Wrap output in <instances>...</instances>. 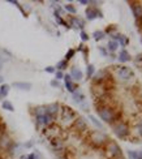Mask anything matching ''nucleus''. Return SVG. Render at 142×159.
Segmentation results:
<instances>
[{"instance_id": "1", "label": "nucleus", "mask_w": 142, "mask_h": 159, "mask_svg": "<svg viewBox=\"0 0 142 159\" xmlns=\"http://www.w3.org/2000/svg\"><path fill=\"white\" fill-rule=\"evenodd\" d=\"M96 111H98L99 118L103 120V121L110 123V124H112V123L115 121V112H113V110L111 108V107H108V106H101V107H98V108H96Z\"/></svg>"}, {"instance_id": "2", "label": "nucleus", "mask_w": 142, "mask_h": 159, "mask_svg": "<svg viewBox=\"0 0 142 159\" xmlns=\"http://www.w3.org/2000/svg\"><path fill=\"white\" fill-rule=\"evenodd\" d=\"M59 113H61V120L64 123H73L74 120H76V118H77L76 112L68 106L60 107V112Z\"/></svg>"}, {"instance_id": "3", "label": "nucleus", "mask_w": 142, "mask_h": 159, "mask_svg": "<svg viewBox=\"0 0 142 159\" xmlns=\"http://www.w3.org/2000/svg\"><path fill=\"white\" fill-rule=\"evenodd\" d=\"M112 130L115 132V134H116L117 137H120V138H124V137H126L129 134V127L123 121L115 123L112 125Z\"/></svg>"}, {"instance_id": "4", "label": "nucleus", "mask_w": 142, "mask_h": 159, "mask_svg": "<svg viewBox=\"0 0 142 159\" xmlns=\"http://www.w3.org/2000/svg\"><path fill=\"white\" fill-rule=\"evenodd\" d=\"M55 121V119L52 116H50L48 113H44L42 116H35V123H37V127H50L52 123Z\"/></svg>"}, {"instance_id": "5", "label": "nucleus", "mask_w": 142, "mask_h": 159, "mask_svg": "<svg viewBox=\"0 0 142 159\" xmlns=\"http://www.w3.org/2000/svg\"><path fill=\"white\" fill-rule=\"evenodd\" d=\"M85 14H86V19L89 20V21L95 20L96 17H99V19H103V13H102V12L99 11L96 7H87L86 11H85Z\"/></svg>"}, {"instance_id": "6", "label": "nucleus", "mask_w": 142, "mask_h": 159, "mask_svg": "<svg viewBox=\"0 0 142 159\" xmlns=\"http://www.w3.org/2000/svg\"><path fill=\"white\" fill-rule=\"evenodd\" d=\"M90 141L95 145H103V143L107 141V136L102 132H91L90 133Z\"/></svg>"}, {"instance_id": "7", "label": "nucleus", "mask_w": 142, "mask_h": 159, "mask_svg": "<svg viewBox=\"0 0 142 159\" xmlns=\"http://www.w3.org/2000/svg\"><path fill=\"white\" fill-rule=\"evenodd\" d=\"M107 153H108V155H110L111 158H117V157L121 155V149H120V146L117 145L116 142L111 141V142L108 143V146H107Z\"/></svg>"}, {"instance_id": "8", "label": "nucleus", "mask_w": 142, "mask_h": 159, "mask_svg": "<svg viewBox=\"0 0 142 159\" xmlns=\"http://www.w3.org/2000/svg\"><path fill=\"white\" fill-rule=\"evenodd\" d=\"M13 145V140L9 137V134L5 133L4 136L0 137V150H9V148Z\"/></svg>"}, {"instance_id": "9", "label": "nucleus", "mask_w": 142, "mask_h": 159, "mask_svg": "<svg viewBox=\"0 0 142 159\" xmlns=\"http://www.w3.org/2000/svg\"><path fill=\"white\" fill-rule=\"evenodd\" d=\"M46 111L50 116H52L54 119L57 116V113L60 112V104L55 102V103H51V104H47L46 106Z\"/></svg>"}, {"instance_id": "10", "label": "nucleus", "mask_w": 142, "mask_h": 159, "mask_svg": "<svg viewBox=\"0 0 142 159\" xmlns=\"http://www.w3.org/2000/svg\"><path fill=\"white\" fill-rule=\"evenodd\" d=\"M73 128L78 132H82L87 128V124H86V120L83 118H76V120L73 121Z\"/></svg>"}, {"instance_id": "11", "label": "nucleus", "mask_w": 142, "mask_h": 159, "mask_svg": "<svg viewBox=\"0 0 142 159\" xmlns=\"http://www.w3.org/2000/svg\"><path fill=\"white\" fill-rule=\"evenodd\" d=\"M71 28L82 30L83 28H85V22H83L80 17H71Z\"/></svg>"}, {"instance_id": "12", "label": "nucleus", "mask_w": 142, "mask_h": 159, "mask_svg": "<svg viewBox=\"0 0 142 159\" xmlns=\"http://www.w3.org/2000/svg\"><path fill=\"white\" fill-rule=\"evenodd\" d=\"M117 74H119L120 78L128 80L129 77L132 76V71H131V68H128V67H121L119 71H117Z\"/></svg>"}, {"instance_id": "13", "label": "nucleus", "mask_w": 142, "mask_h": 159, "mask_svg": "<svg viewBox=\"0 0 142 159\" xmlns=\"http://www.w3.org/2000/svg\"><path fill=\"white\" fill-rule=\"evenodd\" d=\"M71 77H72V80L73 81H81L82 80V77H83V73L81 72L80 68L73 67L72 68V71H71Z\"/></svg>"}, {"instance_id": "14", "label": "nucleus", "mask_w": 142, "mask_h": 159, "mask_svg": "<svg viewBox=\"0 0 142 159\" xmlns=\"http://www.w3.org/2000/svg\"><path fill=\"white\" fill-rule=\"evenodd\" d=\"M13 86L19 90H24V91H29L31 89V83L30 82H14Z\"/></svg>"}, {"instance_id": "15", "label": "nucleus", "mask_w": 142, "mask_h": 159, "mask_svg": "<svg viewBox=\"0 0 142 159\" xmlns=\"http://www.w3.org/2000/svg\"><path fill=\"white\" fill-rule=\"evenodd\" d=\"M72 97H73V101L76 102V103H83V102H85V95H83L80 90H76V91L72 94Z\"/></svg>"}, {"instance_id": "16", "label": "nucleus", "mask_w": 142, "mask_h": 159, "mask_svg": "<svg viewBox=\"0 0 142 159\" xmlns=\"http://www.w3.org/2000/svg\"><path fill=\"white\" fill-rule=\"evenodd\" d=\"M119 61L120 63H126V61H129L131 60V55L128 53V51L126 50H121L120 51V53H119Z\"/></svg>"}, {"instance_id": "17", "label": "nucleus", "mask_w": 142, "mask_h": 159, "mask_svg": "<svg viewBox=\"0 0 142 159\" xmlns=\"http://www.w3.org/2000/svg\"><path fill=\"white\" fill-rule=\"evenodd\" d=\"M133 14H134L136 19H141L142 17V4H136L133 5Z\"/></svg>"}, {"instance_id": "18", "label": "nucleus", "mask_w": 142, "mask_h": 159, "mask_svg": "<svg viewBox=\"0 0 142 159\" xmlns=\"http://www.w3.org/2000/svg\"><path fill=\"white\" fill-rule=\"evenodd\" d=\"M112 37H113L116 41H119L121 46H126V44H128V42H129L128 38H126L125 35H121V34H115V35H112Z\"/></svg>"}, {"instance_id": "19", "label": "nucleus", "mask_w": 142, "mask_h": 159, "mask_svg": "<svg viewBox=\"0 0 142 159\" xmlns=\"http://www.w3.org/2000/svg\"><path fill=\"white\" fill-rule=\"evenodd\" d=\"M9 89H11L9 85H7V83H3V85L0 86V97H1V98L7 97L8 93H9Z\"/></svg>"}, {"instance_id": "20", "label": "nucleus", "mask_w": 142, "mask_h": 159, "mask_svg": "<svg viewBox=\"0 0 142 159\" xmlns=\"http://www.w3.org/2000/svg\"><path fill=\"white\" fill-rule=\"evenodd\" d=\"M93 38H94L95 41H102L106 38V33L102 31V30H96V31L93 33Z\"/></svg>"}, {"instance_id": "21", "label": "nucleus", "mask_w": 142, "mask_h": 159, "mask_svg": "<svg viewBox=\"0 0 142 159\" xmlns=\"http://www.w3.org/2000/svg\"><path fill=\"white\" fill-rule=\"evenodd\" d=\"M64 83H65V88H66V90H68L69 93H72V94H73V93L77 90V86L73 83V81H65Z\"/></svg>"}, {"instance_id": "22", "label": "nucleus", "mask_w": 142, "mask_h": 159, "mask_svg": "<svg viewBox=\"0 0 142 159\" xmlns=\"http://www.w3.org/2000/svg\"><path fill=\"white\" fill-rule=\"evenodd\" d=\"M1 107H3V108H4L5 111H9V112H13V111H14V107H13V104H12L9 101H3V103H1Z\"/></svg>"}, {"instance_id": "23", "label": "nucleus", "mask_w": 142, "mask_h": 159, "mask_svg": "<svg viewBox=\"0 0 142 159\" xmlns=\"http://www.w3.org/2000/svg\"><path fill=\"white\" fill-rule=\"evenodd\" d=\"M94 74H95V67L93 64H87V68H86V76H87V78H91Z\"/></svg>"}, {"instance_id": "24", "label": "nucleus", "mask_w": 142, "mask_h": 159, "mask_svg": "<svg viewBox=\"0 0 142 159\" xmlns=\"http://www.w3.org/2000/svg\"><path fill=\"white\" fill-rule=\"evenodd\" d=\"M89 120H91V123L95 125V127H98L99 129H103V124H102L101 121H99L98 119L95 118V116H93V115H89Z\"/></svg>"}, {"instance_id": "25", "label": "nucleus", "mask_w": 142, "mask_h": 159, "mask_svg": "<svg viewBox=\"0 0 142 159\" xmlns=\"http://www.w3.org/2000/svg\"><path fill=\"white\" fill-rule=\"evenodd\" d=\"M66 67H68V61H66V60H61V61H59L57 63V65H56V69L57 71H64V69H66Z\"/></svg>"}, {"instance_id": "26", "label": "nucleus", "mask_w": 142, "mask_h": 159, "mask_svg": "<svg viewBox=\"0 0 142 159\" xmlns=\"http://www.w3.org/2000/svg\"><path fill=\"white\" fill-rule=\"evenodd\" d=\"M107 47H108V51H110V52H115V51L117 50V42L116 41H110Z\"/></svg>"}, {"instance_id": "27", "label": "nucleus", "mask_w": 142, "mask_h": 159, "mask_svg": "<svg viewBox=\"0 0 142 159\" xmlns=\"http://www.w3.org/2000/svg\"><path fill=\"white\" fill-rule=\"evenodd\" d=\"M64 9H65L66 12H69L71 14H76V13H77V9L74 8V5H72V4H66V5H64Z\"/></svg>"}, {"instance_id": "28", "label": "nucleus", "mask_w": 142, "mask_h": 159, "mask_svg": "<svg viewBox=\"0 0 142 159\" xmlns=\"http://www.w3.org/2000/svg\"><path fill=\"white\" fill-rule=\"evenodd\" d=\"M76 55V50H73V48H71V50H68V52L65 53V59L64 60H66V61H69L73 56Z\"/></svg>"}, {"instance_id": "29", "label": "nucleus", "mask_w": 142, "mask_h": 159, "mask_svg": "<svg viewBox=\"0 0 142 159\" xmlns=\"http://www.w3.org/2000/svg\"><path fill=\"white\" fill-rule=\"evenodd\" d=\"M5 133H7V127H5L4 123H0V137L4 136Z\"/></svg>"}, {"instance_id": "30", "label": "nucleus", "mask_w": 142, "mask_h": 159, "mask_svg": "<svg viewBox=\"0 0 142 159\" xmlns=\"http://www.w3.org/2000/svg\"><path fill=\"white\" fill-rule=\"evenodd\" d=\"M28 159H41V155H39L38 151H34L28 155Z\"/></svg>"}, {"instance_id": "31", "label": "nucleus", "mask_w": 142, "mask_h": 159, "mask_svg": "<svg viewBox=\"0 0 142 159\" xmlns=\"http://www.w3.org/2000/svg\"><path fill=\"white\" fill-rule=\"evenodd\" d=\"M55 76H56V80H63V78H64V73H63L61 71H56Z\"/></svg>"}, {"instance_id": "32", "label": "nucleus", "mask_w": 142, "mask_h": 159, "mask_svg": "<svg viewBox=\"0 0 142 159\" xmlns=\"http://www.w3.org/2000/svg\"><path fill=\"white\" fill-rule=\"evenodd\" d=\"M44 71H46L47 73H55V72H56V68H55V67H51V65H50V67H46V68H44Z\"/></svg>"}, {"instance_id": "33", "label": "nucleus", "mask_w": 142, "mask_h": 159, "mask_svg": "<svg viewBox=\"0 0 142 159\" xmlns=\"http://www.w3.org/2000/svg\"><path fill=\"white\" fill-rule=\"evenodd\" d=\"M80 35H81V39H82L83 42L89 41V35H87V34H86V33H85V31H83V30H82V31H81V34H80Z\"/></svg>"}, {"instance_id": "34", "label": "nucleus", "mask_w": 142, "mask_h": 159, "mask_svg": "<svg viewBox=\"0 0 142 159\" xmlns=\"http://www.w3.org/2000/svg\"><path fill=\"white\" fill-rule=\"evenodd\" d=\"M50 83H51L52 88H59V81H57V80H52Z\"/></svg>"}, {"instance_id": "35", "label": "nucleus", "mask_w": 142, "mask_h": 159, "mask_svg": "<svg viewBox=\"0 0 142 159\" xmlns=\"http://www.w3.org/2000/svg\"><path fill=\"white\" fill-rule=\"evenodd\" d=\"M99 51H101V53H102V55H103V56L107 55V51L104 50V47H99Z\"/></svg>"}, {"instance_id": "36", "label": "nucleus", "mask_w": 142, "mask_h": 159, "mask_svg": "<svg viewBox=\"0 0 142 159\" xmlns=\"http://www.w3.org/2000/svg\"><path fill=\"white\" fill-rule=\"evenodd\" d=\"M138 133H140V136L142 137V123L138 124Z\"/></svg>"}, {"instance_id": "37", "label": "nucleus", "mask_w": 142, "mask_h": 159, "mask_svg": "<svg viewBox=\"0 0 142 159\" xmlns=\"http://www.w3.org/2000/svg\"><path fill=\"white\" fill-rule=\"evenodd\" d=\"M136 159H142V151H137V154H136Z\"/></svg>"}, {"instance_id": "38", "label": "nucleus", "mask_w": 142, "mask_h": 159, "mask_svg": "<svg viewBox=\"0 0 142 159\" xmlns=\"http://www.w3.org/2000/svg\"><path fill=\"white\" fill-rule=\"evenodd\" d=\"M80 4H82V5H89V4H90V1H86V0H81Z\"/></svg>"}, {"instance_id": "39", "label": "nucleus", "mask_w": 142, "mask_h": 159, "mask_svg": "<svg viewBox=\"0 0 142 159\" xmlns=\"http://www.w3.org/2000/svg\"><path fill=\"white\" fill-rule=\"evenodd\" d=\"M3 64H4V63H3V59H1V58H0V71H1V69H3Z\"/></svg>"}, {"instance_id": "40", "label": "nucleus", "mask_w": 142, "mask_h": 159, "mask_svg": "<svg viewBox=\"0 0 142 159\" xmlns=\"http://www.w3.org/2000/svg\"><path fill=\"white\" fill-rule=\"evenodd\" d=\"M19 159H28V155H25V154H24V155H21V157H20Z\"/></svg>"}, {"instance_id": "41", "label": "nucleus", "mask_w": 142, "mask_h": 159, "mask_svg": "<svg viewBox=\"0 0 142 159\" xmlns=\"http://www.w3.org/2000/svg\"><path fill=\"white\" fill-rule=\"evenodd\" d=\"M3 81H4V78H3V76H0V85H3Z\"/></svg>"}, {"instance_id": "42", "label": "nucleus", "mask_w": 142, "mask_h": 159, "mask_svg": "<svg viewBox=\"0 0 142 159\" xmlns=\"http://www.w3.org/2000/svg\"><path fill=\"white\" fill-rule=\"evenodd\" d=\"M56 159H68L66 157H59V158H56Z\"/></svg>"}, {"instance_id": "43", "label": "nucleus", "mask_w": 142, "mask_h": 159, "mask_svg": "<svg viewBox=\"0 0 142 159\" xmlns=\"http://www.w3.org/2000/svg\"><path fill=\"white\" fill-rule=\"evenodd\" d=\"M0 121H1V120H0Z\"/></svg>"}]
</instances>
